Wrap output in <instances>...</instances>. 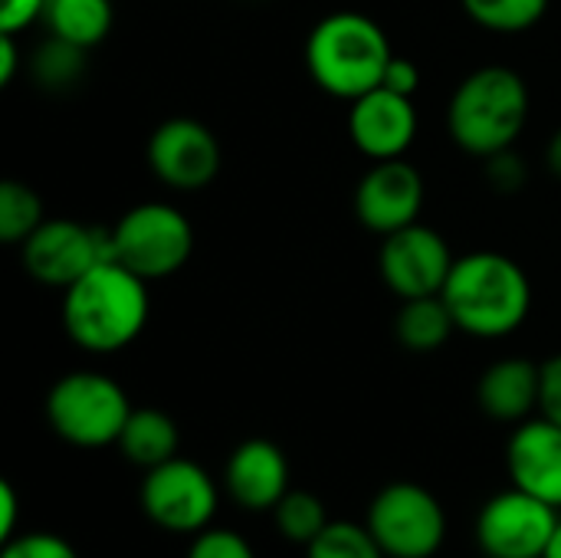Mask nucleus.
I'll use <instances>...</instances> for the list:
<instances>
[{
	"instance_id": "f03ea898",
	"label": "nucleus",
	"mask_w": 561,
	"mask_h": 558,
	"mask_svg": "<svg viewBox=\"0 0 561 558\" xmlns=\"http://www.w3.org/2000/svg\"><path fill=\"white\" fill-rule=\"evenodd\" d=\"M440 296L457 332L477 339H506L523 329L533 312V283L526 270L496 250L457 257Z\"/></svg>"
},
{
	"instance_id": "cd10ccee",
	"label": "nucleus",
	"mask_w": 561,
	"mask_h": 558,
	"mask_svg": "<svg viewBox=\"0 0 561 558\" xmlns=\"http://www.w3.org/2000/svg\"><path fill=\"white\" fill-rule=\"evenodd\" d=\"M526 178H529V171H526V164L513 155V148H506V151L486 158V181H490L496 191L516 194V191L526 184Z\"/></svg>"
},
{
	"instance_id": "72a5a7b5",
	"label": "nucleus",
	"mask_w": 561,
	"mask_h": 558,
	"mask_svg": "<svg viewBox=\"0 0 561 558\" xmlns=\"http://www.w3.org/2000/svg\"><path fill=\"white\" fill-rule=\"evenodd\" d=\"M546 164H549V171L561 181V128L549 138V145H546Z\"/></svg>"
},
{
	"instance_id": "9d476101",
	"label": "nucleus",
	"mask_w": 561,
	"mask_h": 558,
	"mask_svg": "<svg viewBox=\"0 0 561 558\" xmlns=\"http://www.w3.org/2000/svg\"><path fill=\"white\" fill-rule=\"evenodd\" d=\"M457 257L444 234L427 224H411L381 240L378 273L398 299L440 296Z\"/></svg>"
},
{
	"instance_id": "dca6fc26",
	"label": "nucleus",
	"mask_w": 561,
	"mask_h": 558,
	"mask_svg": "<svg viewBox=\"0 0 561 558\" xmlns=\"http://www.w3.org/2000/svg\"><path fill=\"white\" fill-rule=\"evenodd\" d=\"M224 487L243 510H276V503L289 493V460L273 441L250 437L230 454Z\"/></svg>"
},
{
	"instance_id": "423d86ee",
	"label": "nucleus",
	"mask_w": 561,
	"mask_h": 558,
	"mask_svg": "<svg viewBox=\"0 0 561 558\" xmlns=\"http://www.w3.org/2000/svg\"><path fill=\"white\" fill-rule=\"evenodd\" d=\"M108 234L112 260H118L148 283L181 273L194 253L191 220L164 201H145L128 207Z\"/></svg>"
},
{
	"instance_id": "f704fd0d",
	"label": "nucleus",
	"mask_w": 561,
	"mask_h": 558,
	"mask_svg": "<svg viewBox=\"0 0 561 558\" xmlns=\"http://www.w3.org/2000/svg\"><path fill=\"white\" fill-rule=\"evenodd\" d=\"M542 558H561V520L559 526H556V533H552V539H549V549H546V556Z\"/></svg>"
},
{
	"instance_id": "6ab92c4d",
	"label": "nucleus",
	"mask_w": 561,
	"mask_h": 558,
	"mask_svg": "<svg viewBox=\"0 0 561 558\" xmlns=\"http://www.w3.org/2000/svg\"><path fill=\"white\" fill-rule=\"evenodd\" d=\"M454 332H457V322H454L444 296L401 299V309L394 316V335L408 352H414V355L440 352Z\"/></svg>"
},
{
	"instance_id": "4be33fe9",
	"label": "nucleus",
	"mask_w": 561,
	"mask_h": 558,
	"mask_svg": "<svg viewBox=\"0 0 561 558\" xmlns=\"http://www.w3.org/2000/svg\"><path fill=\"white\" fill-rule=\"evenodd\" d=\"M460 3L473 23L506 36L533 30L549 10V0H460Z\"/></svg>"
},
{
	"instance_id": "f8f14e48",
	"label": "nucleus",
	"mask_w": 561,
	"mask_h": 558,
	"mask_svg": "<svg viewBox=\"0 0 561 558\" xmlns=\"http://www.w3.org/2000/svg\"><path fill=\"white\" fill-rule=\"evenodd\" d=\"M556 526V506L513 487L486 500V506L480 510L477 543L486 558H542Z\"/></svg>"
},
{
	"instance_id": "4468645a",
	"label": "nucleus",
	"mask_w": 561,
	"mask_h": 558,
	"mask_svg": "<svg viewBox=\"0 0 561 558\" xmlns=\"http://www.w3.org/2000/svg\"><path fill=\"white\" fill-rule=\"evenodd\" d=\"M348 135L355 148L371 161L404 158L417 138L414 99L398 95L385 86L358 95L348 109Z\"/></svg>"
},
{
	"instance_id": "ddd939ff",
	"label": "nucleus",
	"mask_w": 561,
	"mask_h": 558,
	"mask_svg": "<svg viewBox=\"0 0 561 558\" xmlns=\"http://www.w3.org/2000/svg\"><path fill=\"white\" fill-rule=\"evenodd\" d=\"M424 197H427L424 174L411 161L404 158L375 161L355 187V217L371 234L388 237L401 227L417 224L424 210Z\"/></svg>"
},
{
	"instance_id": "412c9836",
	"label": "nucleus",
	"mask_w": 561,
	"mask_h": 558,
	"mask_svg": "<svg viewBox=\"0 0 561 558\" xmlns=\"http://www.w3.org/2000/svg\"><path fill=\"white\" fill-rule=\"evenodd\" d=\"M85 53L76 43H66L59 36H49L43 46H36L33 59H30V72L36 79V86L62 92L72 89L82 76H85Z\"/></svg>"
},
{
	"instance_id": "c85d7f7f",
	"label": "nucleus",
	"mask_w": 561,
	"mask_h": 558,
	"mask_svg": "<svg viewBox=\"0 0 561 558\" xmlns=\"http://www.w3.org/2000/svg\"><path fill=\"white\" fill-rule=\"evenodd\" d=\"M539 414L561 428V352L542 362V385H539Z\"/></svg>"
},
{
	"instance_id": "39448f33",
	"label": "nucleus",
	"mask_w": 561,
	"mask_h": 558,
	"mask_svg": "<svg viewBox=\"0 0 561 558\" xmlns=\"http://www.w3.org/2000/svg\"><path fill=\"white\" fill-rule=\"evenodd\" d=\"M122 385L102 372H69L46 395V421L59 441L79 451L112 447L131 414Z\"/></svg>"
},
{
	"instance_id": "7ed1b4c3",
	"label": "nucleus",
	"mask_w": 561,
	"mask_h": 558,
	"mask_svg": "<svg viewBox=\"0 0 561 558\" xmlns=\"http://www.w3.org/2000/svg\"><path fill=\"white\" fill-rule=\"evenodd\" d=\"M529 109L533 95L516 69L480 66L454 89L447 105V132L460 151L486 161L519 141L529 125Z\"/></svg>"
},
{
	"instance_id": "473e14b6",
	"label": "nucleus",
	"mask_w": 561,
	"mask_h": 558,
	"mask_svg": "<svg viewBox=\"0 0 561 558\" xmlns=\"http://www.w3.org/2000/svg\"><path fill=\"white\" fill-rule=\"evenodd\" d=\"M20 66V46L16 33H0V86H10Z\"/></svg>"
},
{
	"instance_id": "a878e982",
	"label": "nucleus",
	"mask_w": 561,
	"mask_h": 558,
	"mask_svg": "<svg viewBox=\"0 0 561 558\" xmlns=\"http://www.w3.org/2000/svg\"><path fill=\"white\" fill-rule=\"evenodd\" d=\"M187 558H256L250 543L233 533V529H214L207 526L204 533L194 536L191 549H187Z\"/></svg>"
},
{
	"instance_id": "b1692460",
	"label": "nucleus",
	"mask_w": 561,
	"mask_h": 558,
	"mask_svg": "<svg viewBox=\"0 0 561 558\" xmlns=\"http://www.w3.org/2000/svg\"><path fill=\"white\" fill-rule=\"evenodd\" d=\"M273 520H276V529L286 543H296V546H309L325 526H329V513H325V503L306 490H289L276 510H273Z\"/></svg>"
},
{
	"instance_id": "f3484780",
	"label": "nucleus",
	"mask_w": 561,
	"mask_h": 558,
	"mask_svg": "<svg viewBox=\"0 0 561 558\" xmlns=\"http://www.w3.org/2000/svg\"><path fill=\"white\" fill-rule=\"evenodd\" d=\"M539 385L542 365L529 358H500L483 372L477 385V401L490 421L523 424L533 418V411H539Z\"/></svg>"
},
{
	"instance_id": "7c9ffc66",
	"label": "nucleus",
	"mask_w": 561,
	"mask_h": 558,
	"mask_svg": "<svg viewBox=\"0 0 561 558\" xmlns=\"http://www.w3.org/2000/svg\"><path fill=\"white\" fill-rule=\"evenodd\" d=\"M381 86L391 89V92H398V95L414 99V92L421 89V66L414 59H408V56H391Z\"/></svg>"
},
{
	"instance_id": "f257e3e1",
	"label": "nucleus",
	"mask_w": 561,
	"mask_h": 558,
	"mask_svg": "<svg viewBox=\"0 0 561 558\" xmlns=\"http://www.w3.org/2000/svg\"><path fill=\"white\" fill-rule=\"evenodd\" d=\"M148 280L102 260L62 289V329L72 345L89 355H115L128 349L148 326Z\"/></svg>"
},
{
	"instance_id": "1a4fd4ad",
	"label": "nucleus",
	"mask_w": 561,
	"mask_h": 558,
	"mask_svg": "<svg viewBox=\"0 0 561 558\" xmlns=\"http://www.w3.org/2000/svg\"><path fill=\"white\" fill-rule=\"evenodd\" d=\"M217 503L220 497L210 474L194 460L174 457L154 470H145L141 510L164 533H181V536L204 533L217 513Z\"/></svg>"
},
{
	"instance_id": "aec40b11",
	"label": "nucleus",
	"mask_w": 561,
	"mask_h": 558,
	"mask_svg": "<svg viewBox=\"0 0 561 558\" xmlns=\"http://www.w3.org/2000/svg\"><path fill=\"white\" fill-rule=\"evenodd\" d=\"M112 20H115L112 0H46V13H43L49 36H59L82 49L99 46L108 36Z\"/></svg>"
},
{
	"instance_id": "6e6552de",
	"label": "nucleus",
	"mask_w": 561,
	"mask_h": 558,
	"mask_svg": "<svg viewBox=\"0 0 561 558\" xmlns=\"http://www.w3.org/2000/svg\"><path fill=\"white\" fill-rule=\"evenodd\" d=\"M20 260L36 283L66 289L102 260H112V234L69 217H53L20 243Z\"/></svg>"
},
{
	"instance_id": "2eb2a0df",
	"label": "nucleus",
	"mask_w": 561,
	"mask_h": 558,
	"mask_svg": "<svg viewBox=\"0 0 561 558\" xmlns=\"http://www.w3.org/2000/svg\"><path fill=\"white\" fill-rule=\"evenodd\" d=\"M506 467L516 490H526L529 497L561 510V428L549 418H529L516 424L510 447H506Z\"/></svg>"
},
{
	"instance_id": "9b49d317",
	"label": "nucleus",
	"mask_w": 561,
	"mask_h": 558,
	"mask_svg": "<svg viewBox=\"0 0 561 558\" xmlns=\"http://www.w3.org/2000/svg\"><path fill=\"white\" fill-rule=\"evenodd\" d=\"M145 158L151 174L164 187L187 191V194L210 187L224 164L217 135L204 122L184 115H174L151 132Z\"/></svg>"
},
{
	"instance_id": "2f4dec72",
	"label": "nucleus",
	"mask_w": 561,
	"mask_h": 558,
	"mask_svg": "<svg viewBox=\"0 0 561 558\" xmlns=\"http://www.w3.org/2000/svg\"><path fill=\"white\" fill-rule=\"evenodd\" d=\"M16 513H20L16 490H13L10 483H0V539H3V543H10V539H13Z\"/></svg>"
},
{
	"instance_id": "5701e85b",
	"label": "nucleus",
	"mask_w": 561,
	"mask_h": 558,
	"mask_svg": "<svg viewBox=\"0 0 561 558\" xmlns=\"http://www.w3.org/2000/svg\"><path fill=\"white\" fill-rule=\"evenodd\" d=\"M46 220L39 194L23 181L0 184V240L20 247Z\"/></svg>"
},
{
	"instance_id": "c756f323",
	"label": "nucleus",
	"mask_w": 561,
	"mask_h": 558,
	"mask_svg": "<svg viewBox=\"0 0 561 558\" xmlns=\"http://www.w3.org/2000/svg\"><path fill=\"white\" fill-rule=\"evenodd\" d=\"M46 0H3L0 3V33H23L30 23L43 20Z\"/></svg>"
},
{
	"instance_id": "a211bd4d",
	"label": "nucleus",
	"mask_w": 561,
	"mask_h": 558,
	"mask_svg": "<svg viewBox=\"0 0 561 558\" xmlns=\"http://www.w3.org/2000/svg\"><path fill=\"white\" fill-rule=\"evenodd\" d=\"M178 444H181V434H178V424L171 414H164L158 408H135L128 414L115 447L122 451V457L128 464H135L141 470H154L178 457Z\"/></svg>"
},
{
	"instance_id": "0eeeda50",
	"label": "nucleus",
	"mask_w": 561,
	"mask_h": 558,
	"mask_svg": "<svg viewBox=\"0 0 561 558\" xmlns=\"http://www.w3.org/2000/svg\"><path fill=\"white\" fill-rule=\"evenodd\" d=\"M365 526L388 558H431L447 539V513L440 500L411 480L381 487L368 506Z\"/></svg>"
},
{
	"instance_id": "20e7f679",
	"label": "nucleus",
	"mask_w": 561,
	"mask_h": 558,
	"mask_svg": "<svg viewBox=\"0 0 561 558\" xmlns=\"http://www.w3.org/2000/svg\"><path fill=\"white\" fill-rule=\"evenodd\" d=\"M391 56L388 33L358 10L322 16L306 39V69L312 82L345 102L378 89Z\"/></svg>"
},
{
	"instance_id": "bb28decb",
	"label": "nucleus",
	"mask_w": 561,
	"mask_h": 558,
	"mask_svg": "<svg viewBox=\"0 0 561 558\" xmlns=\"http://www.w3.org/2000/svg\"><path fill=\"white\" fill-rule=\"evenodd\" d=\"M0 558H79L76 549L53 533H23L13 536L10 543H3V556Z\"/></svg>"
},
{
	"instance_id": "393cba45",
	"label": "nucleus",
	"mask_w": 561,
	"mask_h": 558,
	"mask_svg": "<svg viewBox=\"0 0 561 558\" xmlns=\"http://www.w3.org/2000/svg\"><path fill=\"white\" fill-rule=\"evenodd\" d=\"M306 558H388L368 526L329 523L309 546Z\"/></svg>"
}]
</instances>
